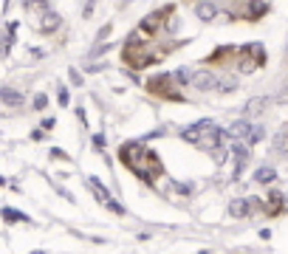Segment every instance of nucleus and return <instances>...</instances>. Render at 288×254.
I'll use <instances>...</instances> for the list:
<instances>
[{
    "label": "nucleus",
    "instance_id": "1",
    "mask_svg": "<svg viewBox=\"0 0 288 254\" xmlns=\"http://www.w3.org/2000/svg\"><path fill=\"white\" fill-rule=\"evenodd\" d=\"M178 82L173 79V74H156V77L147 82V88H150V93H156V96H164V99H178L181 102V90L175 88Z\"/></svg>",
    "mask_w": 288,
    "mask_h": 254
},
{
    "label": "nucleus",
    "instance_id": "2",
    "mask_svg": "<svg viewBox=\"0 0 288 254\" xmlns=\"http://www.w3.org/2000/svg\"><path fill=\"white\" fill-rule=\"evenodd\" d=\"M119 156H122V161L130 169H136L139 172L141 167H144V158H147V150L141 147L139 141H127V144H122V150H119Z\"/></svg>",
    "mask_w": 288,
    "mask_h": 254
},
{
    "label": "nucleus",
    "instance_id": "3",
    "mask_svg": "<svg viewBox=\"0 0 288 254\" xmlns=\"http://www.w3.org/2000/svg\"><path fill=\"white\" fill-rule=\"evenodd\" d=\"M170 14H173V9H170V6H167V9H161V11H153V14H147V17L141 20V34H156V31H161V28H164V20L170 17Z\"/></svg>",
    "mask_w": 288,
    "mask_h": 254
},
{
    "label": "nucleus",
    "instance_id": "4",
    "mask_svg": "<svg viewBox=\"0 0 288 254\" xmlns=\"http://www.w3.org/2000/svg\"><path fill=\"white\" fill-rule=\"evenodd\" d=\"M269 96H254V99H249V102H246V110H243V119H249V122H252V119H260L263 113H266V110H269Z\"/></svg>",
    "mask_w": 288,
    "mask_h": 254
},
{
    "label": "nucleus",
    "instance_id": "5",
    "mask_svg": "<svg viewBox=\"0 0 288 254\" xmlns=\"http://www.w3.org/2000/svg\"><path fill=\"white\" fill-rule=\"evenodd\" d=\"M209 124H212L209 119H201V122H195V124H190V127H184V130H181V139L190 141V144H198V141H201V133L206 130Z\"/></svg>",
    "mask_w": 288,
    "mask_h": 254
},
{
    "label": "nucleus",
    "instance_id": "6",
    "mask_svg": "<svg viewBox=\"0 0 288 254\" xmlns=\"http://www.w3.org/2000/svg\"><path fill=\"white\" fill-rule=\"evenodd\" d=\"M195 14H198V20L209 23V20L218 17V3H215V0H198V3H195Z\"/></svg>",
    "mask_w": 288,
    "mask_h": 254
},
{
    "label": "nucleus",
    "instance_id": "7",
    "mask_svg": "<svg viewBox=\"0 0 288 254\" xmlns=\"http://www.w3.org/2000/svg\"><path fill=\"white\" fill-rule=\"evenodd\" d=\"M252 122L249 119H237L232 127H229V139H237V141H249V136H252Z\"/></svg>",
    "mask_w": 288,
    "mask_h": 254
},
{
    "label": "nucleus",
    "instance_id": "8",
    "mask_svg": "<svg viewBox=\"0 0 288 254\" xmlns=\"http://www.w3.org/2000/svg\"><path fill=\"white\" fill-rule=\"evenodd\" d=\"M190 85L198 90H209V88H215V74H209V71H195Z\"/></svg>",
    "mask_w": 288,
    "mask_h": 254
},
{
    "label": "nucleus",
    "instance_id": "9",
    "mask_svg": "<svg viewBox=\"0 0 288 254\" xmlns=\"http://www.w3.org/2000/svg\"><path fill=\"white\" fill-rule=\"evenodd\" d=\"M60 14L57 11H43V20H40V31H45V34H54L57 28H60Z\"/></svg>",
    "mask_w": 288,
    "mask_h": 254
},
{
    "label": "nucleus",
    "instance_id": "10",
    "mask_svg": "<svg viewBox=\"0 0 288 254\" xmlns=\"http://www.w3.org/2000/svg\"><path fill=\"white\" fill-rule=\"evenodd\" d=\"M235 88H237V79L232 77V74H220V77L215 79V90H218V93H232Z\"/></svg>",
    "mask_w": 288,
    "mask_h": 254
},
{
    "label": "nucleus",
    "instance_id": "11",
    "mask_svg": "<svg viewBox=\"0 0 288 254\" xmlns=\"http://www.w3.org/2000/svg\"><path fill=\"white\" fill-rule=\"evenodd\" d=\"M0 102L9 105V107H20L23 105V96H20L14 88H0Z\"/></svg>",
    "mask_w": 288,
    "mask_h": 254
},
{
    "label": "nucleus",
    "instance_id": "12",
    "mask_svg": "<svg viewBox=\"0 0 288 254\" xmlns=\"http://www.w3.org/2000/svg\"><path fill=\"white\" fill-rule=\"evenodd\" d=\"M88 184H91V189H94V195H96V198H99V201H102V203H107V201H110V192H107V189H105V184H102L99 178H94V175H91V178H88Z\"/></svg>",
    "mask_w": 288,
    "mask_h": 254
},
{
    "label": "nucleus",
    "instance_id": "13",
    "mask_svg": "<svg viewBox=\"0 0 288 254\" xmlns=\"http://www.w3.org/2000/svg\"><path fill=\"white\" fill-rule=\"evenodd\" d=\"M266 9H269V0H252V9L246 11V17L249 20H257L266 14Z\"/></svg>",
    "mask_w": 288,
    "mask_h": 254
},
{
    "label": "nucleus",
    "instance_id": "14",
    "mask_svg": "<svg viewBox=\"0 0 288 254\" xmlns=\"http://www.w3.org/2000/svg\"><path fill=\"white\" fill-rule=\"evenodd\" d=\"M232 150H235V158H237V169L249 161V147H246L243 141H232Z\"/></svg>",
    "mask_w": 288,
    "mask_h": 254
},
{
    "label": "nucleus",
    "instance_id": "15",
    "mask_svg": "<svg viewBox=\"0 0 288 254\" xmlns=\"http://www.w3.org/2000/svg\"><path fill=\"white\" fill-rule=\"evenodd\" d=\"M254 178H257L260 184H271V181L277 178V169H274V167H260V169L254 172Z\"/></svg>",
    "mask_w": 288,
    "mask_h": 254
},
{
    "label": "nucleus",
    "instance_id": "16",
    "mask_svg": "<svg viewBox=\"0 0 288 254\" xmlns=\"http://www.w3.org/2000/svg\"><path fill=\"white\" fill-rule=\"evenodd\" d=\"M229 215H232V218H246V215H249V203L246 201H232L229 203Z\"/></svg>",
    "mask_w": 288,
    "mask_h": 254
},
{
    "label": "nucleus",
    "instance_id": "17",
    "mask_svg": "<svg viewBox=\"0 0 288 254\" xmlns=\"http://www.w3.org/2000/svg\"><path fill=\"white\" fill-rule=\"evenodd\" d=\"M173 74V79L178 82V85H184V82H192V71L190 68H178V71H170Z\"/></svg>",
    "mask_w": 288,
    "mask_h": 254
},
{
    "label": "nucleus",
    "instance_id": "18",
    "mask_svg": "<svg viewBox=\"0 0 288 254\" xmlns=\"http://www.w3.org/2000/svg\"><path fill=\"white\" fill-rule=\"evenodd\" d=\"M263 136H266V130H263V127H254L252 136H249V144H257V141H263Z\"/></svg>",
    "mask_w": 288,
    "mask_h": 254
},
{
    "label": "nucleus",
    "instance_id": "19",
    "mask_svg": "<svg viewBox=\"0 0 288 254\" xmlns=\"http://www.w3.org/2000/svg\"><path fill=\"white\" fill-rule=\"evenodd\" d=\"M105 206H107V209H110V212H116V215H124V209H122V206H119V203H116V201H107Z\"/></svg>",
    "mask_w": 288,
    "mask_h": 254
},
{
    "label": "nucleus",
    "instance_id": "20",
    "mask_svg": "<svg viewBox=\"0 0 288 254\" xmlns=\"http://www.w3.org/2000/svg\"><path fill=\"white\" fill-rule=\"evenodd\" d=\"M3 218H6V220H23V215H17V212H9V209H6V212H3Z\"/></svg>",
    "mask_w": 288,
    "mask_h": 254
},
{
    "label": "nucleus",
    "instance_id": "21",
    "mask_svg": "<svg viewBox=\"0 0 288 254\" xmlns=\"http://www.w3.org/2000/svg\"><path fill=\"white\" fill-rule=\"evenodd\" d=\"M68 102H71V96H68V90L62 88V90H60V105L65 107V105H68Z\"/></svg>",
    "mask_w": 288,
    "mask_h": 254
},
{
    "label": "nucleus",
    "instance_id": "22",
    "mask_svg": "<svg viewBox=\"0 0 288 254\" xmlns=\"http://www.w3.org/2000/svg\"><path fill=\"white\" fill-rule=\"evenodd\" d=\"M45 105H48V99H45V96H37V99H34V107H37V110H43Z\"/></svg>",
    "mask_w": 288,
    "mask_h": 254
},
{
    "label": "nucleus",
    "instance_id": "23",
    "mask_svg": "<svg viewBox=\"0 0 288 254\" xmlns=\"http://www.w3.org/2000/svg\"><path fill=\"white\" fill-rule=\"evenodd\" d=\"M71 82H74V85H82V74H79V71H71Z\"/></svg>",
    "mask_w": 288,
    "mask_h": 254
},
{
    "label": "nucleus",
    "instance_id": "24",
    "mask_svg": "<svg viewBox=\"0 0 288 254\" xmlns=\"http://www.w3.org/2000/svg\"><path fill=\"white\" fill-rule=\"evenodd\" d=\"M107 34H110V26H105V28H102V31H99V37H96V40H99V43H102V40H105Z\"/></svg>",
    "mask_w": 288,
    "mask_h": 254
}]
</instances>
